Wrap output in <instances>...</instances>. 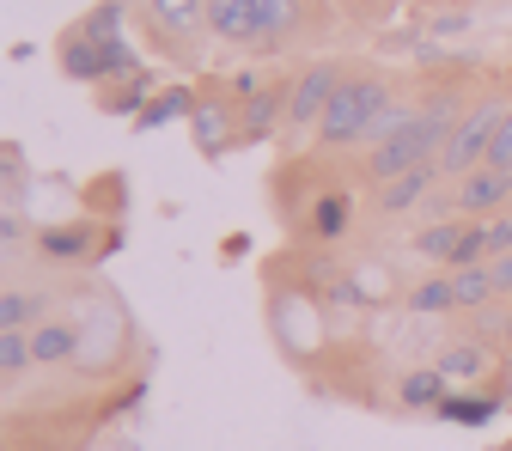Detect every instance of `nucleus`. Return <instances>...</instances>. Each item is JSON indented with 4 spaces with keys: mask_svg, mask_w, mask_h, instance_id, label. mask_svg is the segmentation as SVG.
Here are the masks:
<instances>
[{
    "mask_svg": "<svg viewBox=\"0 0 512 451\" xmlns=\"http://www.w3.org/2000/svg\"><path fill=\"white\" fill-rule=\"evenodd\" d=\"M433 366L452 378V384H458V378H482V372H488V342H476V336H470V342H445Z\"/></svg>",
    "mask_w": 512,
    "mask_h": 451,
    "instance_id": "16",
    "label": "nucleus"
},
{
    "mask_svg": "<svg viewBox=\"0 0 512 451\" xmlns=\"http://www.w3.org/2000/svg\"><path fill=\"white\" fill-rule=\"evenodd\" d=\"M49 311V293H31V287H7L0 293V330H37Z\"/></svg>",
    "mask_w": 512,
    "mask_h": 451,
    "instance_id": "14",
    "label": "nucleus"
},
{
    "mask_svg": "<svg viewBox=\"0 0 512 451\" xmlns=\"http://www.w3.org/2000/svg\"><path fill=\"white\" fill-rule=\"evenodd\" d=\"M287 104H293V80H269L256 98H244V122H238V147H250V141H263V135H275V122H287Z\"/></svg>",
    "mask_w": 512,
    "mask_h": 451,
    "instance_id": "5",
    "label": "nucleus"
},
{
    "mask_svg": "<svg viewBox=\"0 0 512 451\" xmlns=\"http://www.w3.org/2000/svg\"><path fill=\"white\" fill-rule=\"evenodd\" d=\"M476 263H488V220H470L458 238V256H452V269H476Z\"/></svg>",
    "mask_w": 512,
    "mask_h": 451,
    "instance_id": "21",
    "label": "nucleus"
},
{
    "mask_svg": "<svg viewBox=\"0 0 512 451\" xmlns=\"http://www.w3.org/2000/svg\"><path fill=\"white\" fill-rule=\"evenodd\" d=\"M177 110L189 116V92H165L153 110H141V122H165V116H177Z\"/></svg>",
    "mask_w": 512,
    "mask_h": 451,
    "instance_id": "25",
    "label": "nucleus"
},
{
    "mask_svg": "<svg viewBox=\"0 0 512 451\" xmlns=\"http://www.w3.org/2000/svg\"><path fill=\"white\" fill-rule=\"evenodd\" d=\"M348 80L342 61H311V68L293 74V104H287V128H317L336 98V86Z\"/></svg>",
    "mask_w": 512,
    "mask_h": 451,
    "instance_id": "3",
    "label": "nucleus"
},
{
    "mask_svg": "<svg viewBox=\"0 0 512 451\" xmlns=\"http://www.w3.org/2000/svg\"><path fill=\"white\" fill-rule=\"evenodd\" d=\"M500 409H506V397H476V391H470V397H445L433 415H439V421H452V427H488Z\"/></svg>",
    "mask_w": 512,
    "mask_h": 451,
    "instance_id": "17",
    "label": "nucleus"
},
{
    "mask_svg": "<svg viewBox=\"0 0 512 451\" xmlns=\"http://www.w3.org/2000/svg\"><path fill=\"white\" fill-rule=\"evenodd\" d=\"M189 128H196V147H202V153L238 147V122H232V110H220V104H202L196 116H189Z\"/></svg>",
    "mask_w": 512,
    "mask_h": 451,
    "instance_id": "13",
    "label": "nucleus"
},
{
    "mask_svg": "<svg viewBox=\"0 0 512 451\" xmlns=\"http://www.w3.org/2000/svg\"><path fill=\"white\" fill-rule=\"evenodd\" d=\"M391 104H397V98H391V80H384V74H348V80L336 86V98H330L324 122H317V141H324V147L372 141L378 116L391 110Z\"/></svg>",
    "mask_w": 512,
    "mask_h": 451,
    "instance_id": "1",
    "label": "nucleus"
},
{
    "mask_svg": "<svg viewBox=\"0 0 512 451\" xmlns=\"http://www.w3.org/2000/svg\"><path fill=\"white\" fill-rule=\"evenodd\" d=\"M506 409H512V378H506Z\"/></svg>",
    "mask_w": 512,
    "mask_h": 451,
    "instance_id": "29",
    "label": "nucleus"
},
{
    "mask_svg": "<svg viewBox=\"0 0 512 451\" xmlns=\"http://www.w3.org/2000/svg\"><path fill=\"white\" fill-rule=\"evenodd\" d=\"M500 348H506V360H512V317H506V336H500Z\"/></svg>",
    "mask_w": 512,
    "mask_h": 451,
    "instance_id": "28",
    "label": "nucleus"
},
{
    "mask_svg": "<svg viewBox=\"0 0 512 451\" xmlns=\"http://www.w3.org/2000/svg\"><path fill=\"white\" fill-rule=\"evenodd\" d=\"M409 311H415V317L458 311V305H452V275H427V281H415V287H409Z\"/></svg>",
    "mask_w": 512,
    "mask_h": 451,
    "instance_id": "19",
    "label": "nucleus"
},
{
    "mask_svg": "<svg viewBox=\"0 0 512 451\" xmlns=\"http://www.w3.org/2000/svg\"><path fill=\"white\" fill-rule=\"evenodd\" d=\"M141 98H147V74H135L122 92H104V110H141Z\"/></svg>",
    "mask_w": 512,
    "mask_h": 451,
    "instance_id": "23",
    "label": "nucleus"
},
{
    "mask_svg": "<svg viewBox=\"0 0 512 451\" xmlns=\"http://www.w3.org/2000/svg\"><path fill=\"white\" fill-rule=\"evenodd\" d=\"M506 110H512V104H500V98L464 104V116H458V128H452V141L439 147V177H452V183H458V177L482 171V165H488V153H494V135H500Z\"/></svg>",
    "mask_w": 512,
    "mask_h": 451,
    "instance_id": "2",
    "label": "nucleus"
},
{
    "mask_svg": "<svg viewBox=\"0 0 512 451\" xmlns=\"http://www.w3.org/2000/svg\"><path fill=\"white\" fill-rule=\"evenodd\" d=\"M348 226H354V202H348V196H317V202H311V238L330 244V238H342Z\"/></svg>",
    "mask_w": 512,
    "mask_h": 451,
    "instance_id": "18",
    "label": "nucleus"
},
{
    "mask_svg": "<svg viewBox=\"0 0 512 451\" xmlns=\"http://www.w3.org/2000/svg\"><path fill=\"white\" fill-rule=\"evenodd\" d=\"M445 275H452V305H458L464 317L500 299V287H494V269H488V263H476V269H445Z\"/></svg>",
    "mask_w": 512,
    "mask_h": 451,
    "instance_id": "11",
    "label": "nucleus"
},
{
    "mask_svg": "<svg viewBox=\"0 0 512 451\" xmlns=\"http://www.w3.org/2000/svg\"><path fill=\"white\" fill-rule=\"evenodd\" d=\"M86 244H92V232H86V226H49V232H37V250H43V256H55V263L80 256Z\"/></svg>",
    "mask_w": 512,
    "mask_h": 451,
    "instance_id": "20",
    "label": "nucleus"
},
{
    "mask_svg": "<svg viewBox=\"0 0 512 451\" xmlns=\"http://www.w3.org/2000/svg\"><path fill=\"white\" fill-rule=\"evenodd\" d=\"M506 250H512V214L488 220V256H506Z\"/></svg>",
    "mask_w": 512,
    "mask_h": 451,
    "instance_id": "26",
    "label": "nucleus"
},
{
    "mask_svg": "<svg viewBox=\"0 0 512 451\" xmlns=\"http://www.w3.org/2000/svg\"><path fill=\"white\" fill-rule=\"evenodd\" d=\"M488 269H494V287H500V299L512 293V250L506 256H488Z\"/></svg>",
    "mask_w": 512,
    "mask_h": 451,
    "instance_id": "27",
    "label": "nucleus"
},
{
    "mask_svg": "<svg viewBox=\"0 0 512 451\" xmlns=\"http://www.w3.org/2000/svg\"><path fill=\"white\" fill-rule=\"evenodd\" d=\"M488 165L512 177V110H506V122H500V135H494V153H488Z\"/></svg>",
    "mask_w": 512,
    "mask_h": 451,
    "instance_id": "24",
    "label": "nucleus"
},
{
    "mask_svg": "<svg viewBox=\"0 0 512 451\" xmlns=\"http://www.w3.org/2000/svg\"><path fill=\"white\" fill-rule=\"evenodd\" d=\"M147 31H159L171 49H189L208 31V0H147Z\"/></svg>",
    "mask_w": 512,
    "mask_h": 451,
    "instance_id": "4",
    "label": "nucleus"
},
{
    "mask_svg": "<svg viewBox=\"0 0 512 451\" xmlns=\"http://www.w3.org/2000/svg\"><path fill=\"white\" fill-rule=\"evenodd\" d=\"M470 220H433L415 232V256L421 263H439V269H452V256H458V238H464Z\"/></svg>",
    "mask_w": 512,
    "mask_h": 451,
    "instance_id": "12",
    "label": "nucleus"
},
{
    "mask_svg": "<svg viewBox=\"0 0 512 451\" xmlns=\"http://www.w3.org/2000/svg\"><path fill=\"white\" fill-rule=\"evenodd\" d=\"M31 354H37V366L74 360V354H80V330H74V324H61V317H43V324L31 330Z\"/></svg>",
    "mask_w": 512,
    "mask_h": 451,
    "instance_id": "9",
    "label": "nucleus"
},
{
    "mask_svg": "<svg viewBox=\"0 0 512 451\" xmlns=\"http://www.w3.org/2000/svg\"><path fill=\"white\" fill-rule=\"evenodd\" d=\"M433 183H439V165H421V171H409L397 183H378V214H409Z\"/></svg>",
    "mask_w": 512,
    "mask_h": 451,
    "instance_id": "10",
    "label": "nucleus"
},
{
    "mask_svg": "<svg viewBox=\"0 0 512 451\" xmlns=\"http://www.w3.org/2000/svg\"><path fill=\"white\" fill-rule=\"evenodd\" d=\"M0 366H7V378H19L25 366H37V354H31V330H7V336H0Z\"/></svg>",
    "mask_w": 512,
    "mask_h": 451,
    "instance_id": "22",
    "label": "nucleus"
},
{
    "mask_svg": "<svg viewBox=\"0 0 512 451\" xmlns=\"http://www.w3.org/2000/svg\"><path fill=\"white\" fill-rule=\"evenodd\" d=\"M445 384H452V378H445L439 366H415V372L397 384V397H403V409H439L445 397H452Z\"/></svg>",
    "mask_w": 512,
    "mask_h": 451,
    "instance_id": "15",
    "label": "nucleus"
},
{
    "mask_svg": "<svg viewBox=\"0 0 512 451\" xmlns=\"http://www.w3.org/2000/svg\"><path fill=\"white\" fill-rule=\"evenodd\" d=\"M500 202H512V177H506V171H494V165H482V171L458 177V189H452V208H458V214H470V220L494 214Z\"/></svg>",
    "mask_w": 512,
    "mask_h": 451,
    "instance_id": "6",
    "label": "nucleus"
},
{
    "mask_svg": "<svg viewBox=\"0 0 512 451\" xmlns=\"http://www.w3.org/2000/svg\"><path fill=\"white\" fill-rule=\"evenodd\" d=\"M208 37L232 43V49H256L263 31H256V7L250 0H208Z\"/></svg>",
    "mask_w": 512,
    "mask_h": 451,
    "instance_id": "7",
    "label": "nucleus"
},
{
    "mask_svg": "<svg viewBox=\"0 0 512 451\" xmlns=\"http://www.w3.org/2000/svg\"><path fill=\"white\" fill-rule=\"evenodd\" d=\"M250 7H256V31H263L256 49H287L305 25V0H250Z\"/></svg>",
    "mask_w": 512,
    "mask_h": 451,
    "instance_id": "8",
    "label": "nucleus"
}]
</instances>
